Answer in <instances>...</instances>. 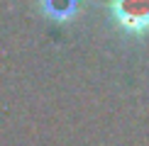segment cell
I'll use <instances>...</instances> for the list:
<instances>
[{"mask_svg":"<svg viewBox=\"0 0 149 146\" xmlns=\"http://www.w3.org/2000/svg\"><path fill=\"white\" fill-rule=\"evenodd\" d=\"M39 5H42V12L47 17H52L56 22H64V20H69V17L76 15L78 0H42Z\"/></svg>","mask_w":149,"mask_h":146,"instance_id":"cell-2","label":"cell"},{"mask_svg":"<svg viewBox=\"0 0 149 146\" xmlns=\"http://www.w3.org/2000/svg\"><path fill=\"white\" fill-rule=\"evenodd\" d=\"M108 10L122 32L127 34L149 32V0H110Z\"/></svg>","mask_w":149,"mask_h":146,"instance_id":"cell-1","label":"cell"}]
</instances>
